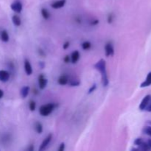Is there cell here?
<instances>
[{
  "mask_svg": "<svg viewBox=\"0 0 151 151\" xmlns=\"http://www.w3.org/2000/svg\"><path fill=\"white\" fill-rule=\"evenodd\" d=\"M94 67L101 74V78H102V83L104 87H106L109 84V77H108L107 73V69H106V62L104 59H100L99 61L94 65Z\"/></svg>",
  "mask_w": 151,
  "mask_h": 151,
  "instance_id": "1",
  "label": "cell"
},
{
  "mask_svg": "<svg viewBox=\"0 0 151 151\" xmlns=\"http://www.w3.org/2000/svg\"><path fill=\"white\" fill-rule=\"evenodd\" d=\"M58 105L56 103H47V104L43 105L39 109V114L42 116H48L51 114L53 111L57 108Z\"/></svg>",
  "mask_w": 151,
  "mask_h": 151,
  "instance_id": "2",
  "label": "cell"
},
{
  "mask_svg": "<svg viewBox=\"0 0 151 151\" xmlns=\"http://www.w3.org/2000/svg\"><path fill=\"white\" fill-rule=\"evenodd\" d=\"M10 8L12 9L13 11H14L16 13H21L23 9V6H22V3L19 0H16L13 1L10 5Z\"/></svg>",
  "mask_w": 151,
  "mask_h": 151,
  "instance_id": "3",
  "label": "cell"
},
{
  "mask_svg": "<svg viewBox=\"0 0 151 151\" xmlns=\"http://www.w3.org/2000/svg\"><path fill=\"white\" fill-rule=\"evenodd\" d=\"M38 87H39L40 89L44 90V88L47 87L48 81H47V79L45 78V76H44L43 74H41V75H38Z\"/></svg>",
  "mask_w": 151,
  "mask_h": 151,
  "instance_id": "4",
  "label": "cell"
},
{
  "mask_svg": "<svg viewBox=\"0 0 151 151\" xmlns=\"http://www.w3.org/2000/svg\"><path fill=\"white\" fill-rule=\"evenodd\" d=\"M52 139V134H49V135L47 136L45 139H44V141L42 142V143H41V145H40L39 149H38V150H39L40 151L45 150V149L47 148V146L49 145V144L50 143V142H51Z\"/></svg>",
  "mask_w": 151,
  "mask_h": 151,
  "instance_id": "5",
  "label": "cell"
},
{
  "mask_svg": "<svg viewBox=\"0 0 151 151\" xmlns=\"http://www.w3.org/2000/svg\"><path fill=\"white\" fill-rule=\"evenodd\" d=\"M105 53H106V57L113 56L114 54V49L113 45L111 42L107 43L105 45Z\"/></svg>",
  "mask_w": 151,
  "mask_h": 151,
  "instance_id": "6",
  "label": "cell"
},
{
  "mask_svg": "<svg viewBox=\"0 0 151 151\" xmlns=\"http://www.w3.org/2000/svg\"><path fill=\"white\" fill-rule=\"evenodd\" d=\"M150 98H151V95H150V94H147V95H146L145 97L143 98V100H142L141 103H140L139 107V108L140 111L145 110V108L147 107V106L150 102Z\"/></svg>",
  "mask_w": 151,
  "mask_h": 151,
  "instance_id": "7",
  "label": "cell"
},
{
  "mask_svg": "<svg viewBox=\"0 0 151 151\" xmlns=\"http://www.w3.org/2000/svg\"><path fill=\"white\" fill-rule=\"evenodd\" d=\"M10 78V72L6 70H0V81L3 83L7 82Z\"/></svg>",
  "mask_w": 151,
  "mask_h": 151,
  "instance_id": "8",
  "label": "cell"
},
{
  "mask_svg": "<svg viewBox=\"0 0 151 151\" xmlns=\"http://www.w3.org/2000/svg\"><path fill=\"white\" fill-rule=\"evenodd\" d=\"M66 0H57L51 4V7L53 9H60L64 7L66 4Z\"/></svg>",
  "mask_w": 151,
  "mask_h": 151,
  "instance_id": "9",
  "label": "cell"
},
{
  "mask_svg": "<svg viewBox=\"0 0 151 151\" xmlns=\"http://www.w3.org/2000/svg\"><path fill=\"white\" fill-rule=\"evenodd\" d=\"M24 71L25 72H26V74L27 75H31L32 74V66H31V63L30 62H29V60H27V59H25L24 60Z\"/></svg>",
  "mask_w": 151,
  "mask_h": 151,
  "instance_id": "10",
  "label": "cell"
},
{
  "mask_svg": "<svg viewBox=\"0 0 151 151\" xmlns=\"http://www.w3.org/2000/svg\"><path fill=\"white\" fill-rule=\"evenodd\" d=\"M80 57H81V55H80L79 51H78V50H75V51H74L72 53V55H70L71 62H72L73 64H75V63H76L79 60Z\"/></svg>",
  "mask_w": 151,
  "mask_h": 151,
  "instance_id": "11",
  "label": "cell"
},
{
  "mask_svg": "<svg viewBox=\"0 0 151 151\" xmlns=\"http://www.w3.org/2000/svg\"><path fill=\"white\" fill-rule=\"evenodd\" d=\"M69 77L66 75H62L59 77L58 80V83L59 85L60 86H65L69 83Z\"/></svg>",
  "mask_w": 151,
  "mask_h": 151,
  "instance_id": "12",
  "label": "cell"
},
{
  "mask_svg": "<svg viewBox=\"0 0 151 151\" xmlns=\"http://www.w3.org/2000/svg\"><path fill=\"white\" fill-rule=\"evenodd\" d=\"M29 93V87L27 86H24L21 88L20 95L23 99H25L28 96Z\"/></svg>",
  "mask_w": 151,
  "mask_h": 151,
  "instance_id": "13",
  "label": "cell"
},
{
  "mask_svg": "<svg viewBox=\"0 0 151 151\" xmlns=\"http://www.w3.org/2000/svg\"><path fill=\"white\" fill-rule=\"evenodd\" d=\"M150 85H151V72L147 74L145 81L143 83H142L141 85H140V87H141V88H145V87L150 86Z\"/></svg>",
  "mask_w": 151,
  "mask_h": 151,
  "instance_id": "14",
  "label": "cell"
},
{
  "mask_svg": "<svg viewBox=\"0 0 151 151\" xmlns=\"http://www.w3.org/2000/svg\"><path fill=\"white\" fill-rule=\"evenodd\" d=\"M0 37H1V39L3 42H8L9 39H10L8 32H7V31L5 30V29L1 31V34H0Z\"/></svg>",
  "mask_w": 151,
  "mask_h": 151,
  "instance_id": "15",
  "label": "cell"
},
{
  "mask_svg": "<svg viewBox=\"0 0 151 151\" xmlns=\"http://www.w3.org/2000/svg\"><path fill=\"white\" fill-rule=\"evenodd\" d=\"M12 21H13V24L16 27H19L22 24V20H21V18L19 17L17 15H14V16L12 17Z\"/></svg>",
  "mask_w": 151,
  "mask_h": 151,
  "instance_id": "16",
  "label": "cell"
},
{
  "mask_svg": "<svg viewBox=\"0 0 151 151\" xmlns=\"http://www.w3.org/2000/svg\"><path fill=\"white\" fill-rule=\"evenodd\" d=\"M41 16H42V17L44 18V19H46V20H48L50 18V12L48 11V10L46 8H42L41 10Z\"/></svg>",
  "mask_w": 151,
  "mask_h": 151,
  "instance_id": "17",
  "label": "cell"
},
{
  "mask_svg": "<svg viewBox=\"0 0 151 151\" xmlns=\"http://www.w3.org/2000/svg\"><path fill=\"white\" fill-rule=\"evenodd\" d=\"M34 127H35V130L38 134H42L43 132V125L41 122H36L34 125Z\"/></svg>",
  "mask_w": 151,
  "mask_h": 151,
  "instance_id": "18",
  "label": "cell"
},
{
  "mask_svg": "<svg viewBox=\"0 0 151 151\" xmlns=\"http://www.w3.org/2000/svg\"><path fill=\"white\" fill-rule=\"evenodd\" d=\"M81 47H82L83 50H88L91 47V44L88 41H84V42L81 44Z\"/></svg>",
  "mask_w": 151,
  "mask_h": 151,
  "instance_id": "19",
  "label": "cell"
},
{
  "mask_svg": "<svg viewBox=\"0 0 151 151\" xmlns=\"http://www.w3.org/2000/svg\"><path fill=\"white\" fill-rule=\"evenodd\" d=\"M139 147L140 149H141V150H150V147H149V145H147V142H143L142 143L141 145H140L139 146Z\"/></svg>",
  "mask_w": 151,
  "mask_h": 151,
  "instance_id": "20",
  "label": "cell"
},
{
  "mask_svg": "<svg viewBox=\"0 0 151 151\" xmlns=\"http://www.w3.org/2000/svg\"><path fill=\"white\" fill-rule=\"evenodd\" d=\"M29 109L31 111H35L36 109V103L34 100H30L29 103Z\"/></svg>",
  "mask_w": 151,
  "mask_h": 151,
  "instance_id": "21",
  "label": "cell"
},
{
  "mask_svg": "<svg viewBox=\"0 0 151 151\" xmlns=\"http://www.w3.org/2000/svg\"><path fill=\"white\" fill-rule=\"evenodd\" d=\"M68 83L71 86H78L81 84V82L79 81H78V80H72V81H69Z\"/></svg>",
  "mask_w": 151,
  "mask_h": 151,
  "instance_id": "22",
  "label": "cell"
},
{
  "mask_svg": "<svg viewBox=\"0 0 151 151\" xmlns=\"http://www.w3.org/2000/svg\"><path fill=\"white\" fill-rule=\"evenodd\" d=\"M143 133L151 137V126H147L143 129Z\"/></svg>",
  "mask_w": 151,
  "mask_h": 151,
  "instance_id": "23",
  "label": "cell"
},
{
  "mask_svg": "<svg viewBox=\"0 0 151 151\" xmlns=\"http://www.w3.org/2000/svg\"><path fill=\"white\" fill-rule=\"evenodd\" d=\"M143 142H144V140H143V139L142 138H137V139H136L135 140H134V144L135 145H137V146H139L140 145L142 144V143Z\"/></svg>",
  "mask_w": 151,
  "mask_h": 151,
  "instance_id": "24",
  "label": "cell"
},
{
  "mask_svg": "<svg viewBox=\"0 0 151 151\" xmlns=\"http://www.w3.org/2000/svg\"><path fill=\"white\" fill-rule=\"evenodd\" d=\"M96 88H97V84L94 83L92 86H91V87H90L89 89H88V94H91V93H93L94 91H95Z\"/></svg>",
  "mask_w": 151,
  "mask_h": 151,
  "instance_id": "25",
  "label": "cell"
},
{
  "mask_svg": "<svg viewBox=\"0 0 151 151\" xmlns=\"http://www.w3.org/2000/svg\"><path fill=\"white\" fill-rule=\"evenodd\" d=\"M114 19V16L113 13H111V14H109V16H108V23L111 24L112 22H113Z\"/></svg>",
  "mask_w": 151,
  "mask_h": 151,
  "instance_id": "26",
  "label": "cell"
},
{
  "mask_svg": "<svg viewBox=\"0 0 151 151\" xmlns=\"http://www.w3.org/2000/svg\"><path fill=\"white\" fill-rule=\"evenodd\" d=\"M71 61V58L69 55H66L64 58H63V62L65 63H69Z\"/></svg>",
  "mask_w": 151,
  "mask_h": 151,
  "instance_id": "27",
  "label": "cell"
},
{
  "mask_svg": "<svg viewBox=\"0 0 151 151\" xmlns=\"http://www.w3.org/2000/svg\"><path fill=\"white\" fill-rule=\"evenodd\" d=\"M69 46H70V43H69V41H66V42L63 44V50H67V49L69 47Z\"/></svg>",
  "mask_w": 151,
  "mask_h": 151,
  "instance_id": "28",
  "label": "cell"
},
{
  "mask_svg": "<svg viewBox=\"0 0 151 151\" xmlns=\"http://www.w3.org/2000/svg\"><path fill=\"white\" fill-rule=\"evenodd\" d=\"M58 151H63L65 150V143L64 142H62L61 144L60 145V147H58Z\"/></svg>",
  "mask_w": 151,
  "mask_h": 151,
  "instance_id": "29",
  "label": "cell"
},
{
  "mask_svg": "<svg viewBox=\"0 0 151 151\" xmlns=\"http://www.w3.org/2000/svg\"><path fill=\"white\" fill-rule=\"evenodd\" d=\"M99 22H100V21L98 20V19H95V20H92L91 22V25H93V26H95V25L98 24Z\"/></svg>",
  "mask_w": 151,
  "mask_h": 151,
  "instance_id": "30",
  "label": "cell"
},
{
  "mask_svg": "<svg viewBox=\"0 0 151 151\" xmlns=\"http://www.w3.org/2000/svg\"><path fill=\"white\" fill-rule=\"evenodd\" d=\"M38 54H39L41 56H42V57H44V56L46 55L44 51H43V50H41V49H39V50H38Z\"/></svg>",
  "mask_w": 151,
  "mask_h": 151,
  "instance_id": "31",
  "label": "cell"
},
{
  "mask_svg": "<svg viewBox=\"0 0 151 151\" xmlns=\"http://www.w3.org/2000/svg\"><path fill=\"white\" fill-rule=\"evenodd\" d=\"M145 111H147V112H151V103H149V104L147 105V107L145 108Z\"/></svg>",
  "mask_w": 151,
  "mask_h": 151,
  "instance_id": "32",
  "label": "cell"
},
{
  "mask_svg": "<svg viewBox=\"0 0 151 151\" xmlns=\"http://www.w3.org/2000/svg\"><path fill=\"white\" fill-rule=\"evenodd\" d=\"M27 150L28 151H33L34 150L33 145H30L27 147Z\"/></svg>",
  "mask_w": 151,
  "mask_h": 151,
  "instance_id": "33",
  "label": "cell"
},
{
  "mask_svg": "<svg viewBox=\"0 0 151 151\" xmlns=\"http://www.w3.org/2000/svg\"><path fill=\"white\" fill-rule=\"evenodd\" d=\"M3 96H4V91L1 89H0V99L2 98Z\"/></svg>",
  "mask_w": 151,
  "mask_h": 151,
  "instance_id": "34",
  "label": "cell"
},
{
  "mask_svg": "<svg viewBox=\"0 0 151 151\" xmlns=\"http://www.w3.org/2000/svg\"><path fill=\"white\" fill-rule=\"evenodd\" d=\"M39 66H41V68H42V69H43V68L44 67V62H40Z\"/></svg>",
  "mask_w": 151,
  "mask_h": 151,
  "instance_id": "35",
  "label": "cell"
},
{
  "mask_svg": "<svg viewBox=\"0 0 151 151\" xmlns=\"http://www.w3.org/2000/svg\"><path fill=\"white\" fill-rule=\"evenodd\" d=\"M147 145H149V147H150V148H151V139H150L147 140Z\"/></svg>",
  "mask_w": 151,
  "mask_h": 151,
  "instance_id": "36",
  "label": "cell"
},
{
  "mask_svg": "<svg viewBox=\"0 0 151 151\" xmlns=\"http://www.w3.org/2000/svg\"><path fill=\"white\" fill-rule=\"evenodd\" d=\"M33 94H38V90L36 89V88L33 89Z\"/></svg>",
  "mask_w": 151,
  "mask_h": 151,
  "instance_id": "37",
  "label": "cell"
},
{
  "mask_svg": "<svg viewBox=\"0 0 151 151\" xmlns=\"http://www.w3.org/2000/svg\"><path fill=\"white\" fill-rule=\"evenodd\" d=\"M150 102H151V98H150Z\"/></svg>",
  "mask_w": 151,
  "mask_h": 151,
  "instance_id": "38",
  "label": "cell"
}]
</instances>
